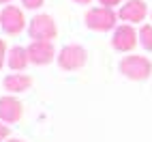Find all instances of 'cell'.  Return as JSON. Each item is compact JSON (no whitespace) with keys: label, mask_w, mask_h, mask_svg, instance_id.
<instances>
[{"label":"cell","mask_w":152,"mask_h":142,"mask_svg":"<svg viewBox=\"0 0 152 142\" xmlns=\"http://www.w3.org/2000/svg\"><path fill=\"white\" fill-rule=\"evenodd\" d=\"M86 50L82 45H64L62 50L58 52L56 60H58V65L66 69V71H77V69H82L86 65Z\"/></svg>","instance_id":"5"},{"label":"cell","mask_w":152,"mask_h":142,"mask_svg":"<svg viewBox=\"0 0 152 142\" xmlns=\"http://www.w3.org/2000/svg\"><path fill=\"white\" fill-rule=\"evenodd\" d=\"M0 28H2L7 35H19L26 28L24 11L15 4H7L2 11H0Z\"/></svg>","instance_id":"4"},{"label":"cell","mask_w":152,"mask_h":142,"mask_svg":"<svg viewBox=\"0 0 152 142\" xmlns=\"http://www.w3.org/2000/svg\"><path fill=\"white\" fill-rule=\"evenodd\" d=\"M7 142H24V140H19V138H13V140H7Z\"/></svg>","instance_id":"18"},{"label":"cell","mask_w":152,"mask_h":142,"mask_svg":"<svg viewBox=\"0 0 152 142\" xmlns=\"http://www.w3.org/2000/svg\"><path fill=\"white\" fill-rule=\"evenodd\" d=\"M118 15L114 13V9L109 7H94L86 13V26L94 33H107V30L116 28Z\"/></svg>","instance_id":"3"},{"label":"cell","mask_w":152,"mask_h":142,"mask_svg":"<svg viewBox=\"0 0 152 142\" xmlns=\"http://www.w3.org/2000/svg\"><path fill=\"white\" fill-rule=\"evenodd\" d=\"M139 43L144 50L152 52V24H146L139 28Z\"/></svg>","instance_id":"12"},{"label":"cell","mask_w":152,"mask_h":142,"mask_svg":"<svg viewBox=\"0 0 152 142\" xmlns=\"http://www.w3.org/2000/svg\"><path fill=\"white\" fill-rule=\"evenodd\" d=\"M122 0H99V4L101 7H109V9H114V7H118Z\"/></svg>","instance_id":"15"},{"label":"cell","mask_w":152,"mask_h":142,"mask_svg":"<svg viewBox=\"0 0 152 142\" xmlns=\"http://www.w3.org/2000/svg\"><path fill=\"white\" fill-rule=\"evenodd\" d=\"M22 116H24L22 101L15 99L13 95L0 97V121H4V123H17Z\"/></svg>","instance_id":"9"},{"label":"cell","mask_w":152,"mask_h":142,"mask_svg":"<svg viewBox=\"0 0 152 142\" xmlns=\"http://www.w3.org/2000/svg\"><path fill=\"white\" fill-rule=\"evenodd\" d=\"M30 63V56H28V47L22 45H15L9 50V56H7V65L11 67L13 71H24Z\"/></svg>","instance_id":"10"},{"label":"cell","mask_w":152,"mask_h":142,"mask_svg":"<svg viewBox=\"0 0 152 142\" xmlns=\"http://www.w3.org/2000/svg\"><path fill=\"white\" fill-rule=\"evenodd\" d=\"M73 2H77V4H90L92 0H73Z\"/></svg>","instance_id":"17"},{"label":"cell","mask_w":152,"mask_h":142,"mask_svg":"<svg viewBox=\"0 0 152 142\" xmlns=\"http://www.w3.org/2000/svg\"><path fill=\"white\" fill-rule=\"evenodd\" d=\"M139 41V35L131 24H122L114 28V37H111V47L116 52H131Z\"/></svg>","instance_id":"6"},{"label":"cell","mask_w":152,"mask_h":142,"mask_svg":"<svg viewBox=\"0 0 152 142\" xmlns=\"http://www.w3.org/2000/svg\"><path fill=\"white\" fill-rule=\"evenodd\" d=\"M7 56H9V50H7V43L0 39V69H2V65L7 63Z\"/></svg>","instance_id":"13"},{"label":"cell","mask_w":152,"mask_h":142,"mask_svg":"<svg viewBox=\"0 0 152 142\" xmlns=\"http://www.w3.org/2000/svg\"><path fill=\"white\" fill-rule=\"evenodd\" d=\"M45 0H22V4L26 9H39V7H43Z\"/></svg>","instance_id":"14"},{"label":"cell","mask_w":152,"mask_h":142,"mask_svg":"<svg viewBox=\"0 0 152 142\" xmlns=\"http://www.w3.org/2000/svg\"><path fill=\"white\" fill-rule=\"evenodd\" d=\"M150 17H152V11H150Z\"/></svg>","instance_id":"20"},{"label":"cell","mask_w":152,"mask_h":142,"mask_svg":"<svg viewBox=\"0 0 152 142\" xmlns=\"http://www.w3.org/2000/svg\"><path fill=\"white\" fill-rule=\"evenodd\" d=\"M9 138V127L4 125V121H0V140Z\"/></svg>","instance_id":"16"},{"label":"cell","mask_w":152,"mask_h":142,"mask_svg":"<svg viewBox=\"0 0 152 142\" xmlns=\"http://www.w3.org/2000/svg\"><path fill=\"white\" fill-rule=\"evenodd\" d=\"M0 2H2V4H7V2H11V0H0Z\"/></svg>","instance_id":"19"},{"label":"cell","mask_w":152,"mask_h":142,"mask_svg":"<svg viewBox=\"0 0 152 142\" xmlns=\"http://www.w3.org/2000/svg\"><path fill=\"white\" fill-rule=\"evenodd\" d=\"M146 15H148V4L144 0H126L118 11V17L126 24H139L146 19Z\"/></svg>","instance_id":"7"},{"label":"cell","mask_w":152,"mask_h":142,"mask_svg":"<svg viewBox=\"0 0 152 142\" xmlns=\"http://www.w3.org/2000/svg\"><path fill=\"white\" fill-rule=\"evenodd\" d=\"M32 86V78L26 73H9L4 78V88L9 93H24Z\"/></svg>","instance_id":"11"},{"label":"cell","mask_w":152,"mask_h":142,"mask_svg":"<svg viewBox=\"0 0 152 142\" xmlns=\"http://www.w3.org/2000/svg\"><path fill=\"white\" fill-rule=\"evenodd\" d=\"M28 56L32 65H49L54 60V56H58V54H56L52 41H32L28 45Z\"/></svg>","instance_id":"8"},{"label":"cell","mask_w":152,"mask_h":142,"mask_svg":"<svg viewBox=\"0 0 152 142\" xmlns=\"http://www.w3.org/2000/svg\"><path fill=\"white\" fill-rule=\"evenodd\" d=\"M56 33H58V26L54 22V17L47 13L34 15L28 24V35L32 41H52L56 37Z\"/></svg>","instance_id":"2"},{"label":"cell","mask_w":152,"mask_h":142,"mask_svg":"<svg viewBox=\"0 0 152 142\" xmlns=\"http://www.w3.org/2000/svg\"><path fill=\"white\" fill-rule=\"evenodd\" d=\"M118 69H120V73L124 78L133 80V82H144V80H148L150 73H152V63L146 56L131 54V56H124L120 60Z\"/></svg>","instance_id":"1"}]
</instances>
